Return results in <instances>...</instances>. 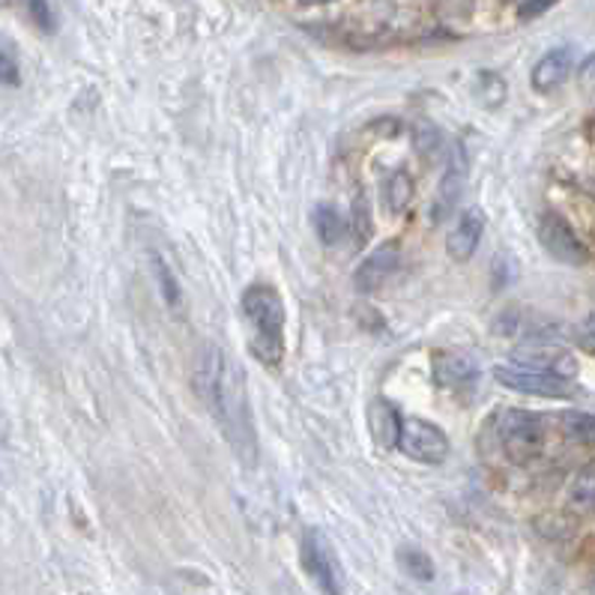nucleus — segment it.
I'll use <instances>...</instances> for the list:
<instances>
[{
	"mask_svg": "<svg viewBox=\"0 0 595 595\" xmlns=\"http://www.w3.org/2000/svg\"><path fill=\"white\" fill-rule=\"evenodd\" d=\"M476 90H479V96L488 102V106H500L503 99H506V84H503L500 78L494 75V72H482V75H479Z\"/></svg>",
	"mask_w": 595,
	"mask_h": 595,
	"instance_id": "aec40b11",
	"label": "nucleus"
},
{
	"mask_svg": "<svg viewBox=\"0 0 595 595\" xmlns=\"http://www.w3.org/2000/svg\"><path fill=\"white\" fill-rule=\"evenodd\" d=\"M243 314L251 326V354L263 365H282L285 359V299L270 285H251L243 294Z\"/></svg>",
	"mask_w": 595,
	"mask_h": 595,
	"instance_id": "f03ea898",
	"label": "nucleus"
},
{
	"mask_svg": "<svg viewBox=\"0 0 595 595\" xmlns=\"http://www.w3.org/2000/svg\"><path fill=\"white\" fill-rule=\"evenodd\" d=\"M398 566L405 569L407 578H413V581H434V562H431L429 554H422L419 548H401L398 550Z\"/></svg>",
	"mask_w": 595,
	"mask_h": 595,
	"instance_id": "dca6fc26",
	"label": "nucleus"
},
{
	"mask_svg": "<svg viewBox=\"0 0 595 595\" xmlns=\"http://www.w3.org/2000/svg\"><path fill=\"white\" fill-rule=\"evenodd\" d=\"M562 425H566V434L578 443H586V446H595V417L590 413H578V410H569L562 417Z\"/></svg>",
	"mask_w": 595,
	"mask_h": 595,
	"instance_id": "a211bd4d",
	"label": "nucleus"
},
{
	"mask_svg": "<svg viewBox=\"0 0 595 595\" xmlns=\"http://www.w3.org/2000/svg\"><path fill=\"white\" fill-rule=\"evenodd\" d=\"M512 359L521 369L545 371V374H557L566 381L578 377V359L569 350H560V347L548 345V342H530L521 350H515Z\"/></svg>",
	"mask_w": 595,
	"mask_h": 595,
	"instance_id": "6e6552de",
	"label": "nucleus"
},
{
	"mask_svg": "<svg viewBox=\"0 0 595 595\" xmlns=\"http://www.w3.org/2000/svg\"><path fill=\"white\" fill-rule=\"evenodd\" d=\"M398 449L419 464H443L453 453V443L441 425H434L429 419L405 417L401 434H398Z\"/></svg>",
	"mask_w": 595,
	"mask_h": 595,
	"instance_id": "20e7f679",
	"label": "nucleus"
},
{
	"mask_svg": "<svg viewBox=\"0 0 595 595\" xmlns=\"http://www.w3.org/2000/svg\"><path fill=\"white\" fill-rule=\"evenodd\" d=\"M482 234H485V213L482 210H467L461 213V219L455 222L453 234L446 239V251L455 263H467L473 255H476L479 243H482Z\"/></svg>",
	"mask_w": 595,
	"mask_h": 595,
	"instance_id": "9b49d317",
	"label": "nucleus"
},
{
	"mask_svg": "<svg viewBox=\"0 0 595 595\" xmlns=\"http://www.w3.org/2000/svg\"><path fill=\"white\" fill-rule=\"evenodd\" d=\"M410 198H413V179L407 177L405 171H395L393 177L386 179V207L393 213H405Z\"/></svg>",
	"mask_w": 595,
	"mask_h": 595,
	"instance_id": "f3484780",
	"label": "nucleus"
},
{
	"mask_svg": "<svg viewBox=\"0 0 595 595\" xmlns=\"http://www.w3.org/2000/svg\"><path fill=\"white\" fill-rule=\"evenodd\" d=\"M476 362L464 354H437L434 357V383L443 389L464 386L476 377Z\"/></svg>",
	"mask_w": 595,
	"mask_h": 595,
	"instance_id": "4468645a",
	"label": "nucleus"
},
{
	"mask_svg": "<svg viewBox=\"0 0 595 595\" xmlns=\"http://www.w3.org/2000/svg\"><path fill=\"white\" fill-rule=\"evenodd\" d=\"M362 225V239L371 237V210H369V201L365 198H359L357 203H354V227Z\"/></svg>",
	"mask_w": 595,
	"mask_h": 595,
	"instance_id": "5701e85b",
	"label": "nucleus"
},
{
	"mask_svg": "<svg viewBox=\"0 0 595 595\" xmlns=\"http://www.w3.org/2000/svg\"><path fill=\"white\" fill-rule=\"evenodd\" d=\"M24 7H27V15L34 18V24L39 30H46V34H54V12L48 7V0H24Z\"/></svg>",
	"mask_w": 595,
	"mask_h": 595,
	"instance_id": "412c9836",
	"label": "nucleus"
},
{
	"mask_svg": "<svg viewBox=\"0 0 595 595\" xmlns=\"http://www.w3.org/2000/svg\"><path fill=\"white\" fill-rule=\"evenodd\" d=\"M581 82L595 87V54H590V58L584 60V66H581Z\"/></svg>",
	"mask_w": 595,
	"mask_h": 595,
	"instance_id": "a878e982",
	"label": "nucleus"
},
{
	"mask_svg": "<svg viewBox=\"0 0 595 595\" xmlns=\"http://www.w3.org/2000/svg\"><path fill=\"white\" fill-rule=\"evenodd\" d=\"M572 503L574 506H584V509H595V461L586 464L572 482Z\"/></svg>",
	"mask_w": 595,
	"mask_h": 595,
	"instance_id": "6ab92c4d",
	"label": "nucleus"
},
{
	"mask_svg": "<svg viewBox=\"0 0 595 595\" xmlns=\"http://www.w3.org/2000/svg\"><path fill=\"white\" fill-rule=\"evenodd\" d=\"M311 225H314V234L321 237L323 246H338L347 237L345 215L338 213L333 203H318L311 213Z\"/></svg>",
	"mask_w": 595,
	"mask_h": 595,
	"instance_id": "2eb2a0df",
	"label": "nucleus"
},
{
	"mask_svg": "<svg viewBox=\"0 0 595 595\" xmlns=\"http://www.w3.org/2000/svg\"><path fill=\"white\" fill-rule=\"evenodd\" d=\"M401 422H405V417L395 410L389 401H383V398H377V401H371L369 407V429L371 434H374V443L377 446H383V449H398V434H401Z\"/></svg>",
	"mask_w": 595,
	"mask_h": 595,
	"instance_id": "ddd939ff",
	"label": "nucleus"
},
{
	"mask_svg": "<svg viewBox=\"0 0 595 595\" xmlns=\"http://www.w3.org/2000/svg\"><path fill=\"white\" fill-rule=\"evenodd\" d=\"M0 60H3V82L7 84L22 82V78H18V66H15V60H12L10 51H3V54H0Z\"/></svg>",
	"mask_w": 595,
	"mask_h": 595,
	"instance_id": "b1692460",
	"label": "nucleus"
},
{
	"mask_svg": "<svg viewBox=\"0 0 595 595\" xmlns=\"http://www.w3.org/2000/svg\"><path fill=\"white\" fill-rule=\"evenodd\" d=\"M509 3H515L524 15H536V12H542L545 7H550V0H509Z\"/></svg>",
	"mask_w": 595,
	"mask_h": 595,
	"instance_id": "393cba45",
	"label": "nucleus"
},
{
	"mask_svg": "<svg viewBox=\"0 0 595 595\" xmlns=\"http://www.w3.org/2000/svg\"><path fill=\"white\" fill-rule=\"evenodd\" d=\"M302 3H330V0H302Z\"/></svg>",
	"mask_w": 595,
	"mask_h": 595,
	"instance_id": "cd10ccee",
	"label": "nucleus"
},
{
	"mask_svg": "<svg viewBox=\"0 0 595 595\" xmlns=\"http://www.w3.org/2000/svg\"><path fill=\"white\" fill-rule=\"evenodd\" d=\"M494 377L512 393L538 395V398H569L572 395V386L566 377L521 369V365H515V369L512 365H500V369H494Z\"/></svg>",
	"mask_w": 595,
	"mask_h": 595,
	"instance_id": "0eeeda50",
	"label": "nucleus"
},
{
	"mask_svg": "<svg viewBox=\"0 0 595 595\" xmlns=\"http://www.w3.org/2000/svg\"><path fill=\"white\" fill-rule=\"evenodd\" d=\"M467 186V156L461 147H455L453 156H449V168L443 174L441 186H437V195H434V207H431V215L434 222H443L446 215H453V210L461 201Z\"/></svg>",
	"mask_w": 595,
	"mask_h": 595,
	"instance_id": "1a4fd4ad",
	"label": "nucleus"
},
{
	"mask_svg": "<svg viewBox=\"0 0 595 595\" xmlns=\"http://www.w3.org/2000/svg\"><path fill=\"white\" fill-rule=\"evenodd\" d=\"M302 569L318 581L323 593H342L345 590V569L335 557V548L321 530H309L302 538Z\"/></svg>",
	"mask_w": 595,
	"mask_h": 595,
	"instance_id": "39448f33",
	"label": "nucleus"
},
{
	"mask_svg": "<svg viewBox=\"0 0 595 595\" xmlns=\"http://www.w3.org/2000/svg\"><path fill=\"white\" fill-rule=\"evenodd\" d=\"M545 437H548L545 419L530 410L509 407L497 417V441L512 464H530L533 458H538L545 449Z\"/></svg>",
	"mask_w": 595,
	"mask_h": 595,
	"instance_id": "7ed1b4c3",
	"label": "nucleus"
},
{
	"mask_svg": "<svg viewBox=\"0 0 595 595\" xmlns=\"http://www.w3.org/2000/svg\"><path fill=\"white\" fill-rule=\"evenodd\" d=\"M195 386L203 405L215 419L219 431L225 434L231 449L246 464L258 458V441H255V422H251L249 393H246V374L234 359L227 357L219 345H207L195 365Z\"/></svg>",
	"mask_w": 595,
	"mask_h": 595,
	"instance_id": "f257e3e1",
	"label": "nucleus"
},
{
	"mask_svg": "<svg viewBox=\"0 0 595 595\" xmlns=\"http://www.w3.org/2000/svg\"><path fill=\"white\" fill-rule=\"evenodd\" d=\"M572 70H574L572 48H554V51H548V54L533 66V75H530L533 90H536V94H554L557 87H562V84L569 82Z\"/></svg>",
	"mask_w": 595,
	"mask_h": 595,
	"instance_id": "f8f14e48",
	"label": "nucleus"
},
{
	"mask_svg": "<svg viewBox=\"0 0 595 595\" xmlns=\"http://www.w3.org/2000/svg\"><path fill=\"white\" fill-rule=\"evenodd\" d=\"M153 263H156V275H159V285H162V297H165L168 306H174V309H177L179 306L177 278L171 275V270H168V263L162 261V258H153Z\"/></svg>",
	"mask_w": 595,
	"mask_h": 595,
	"instance_id": "4be33fe9",
	"label": "nucleus"
},
{
	"mask_svg": "<svg viewBox=\"0 0 595 595\" xmlns=\"http://www.w3.org/2000/svg\"><path fill=\"white\" fill-rule=\"evenodd\" d=\"M584 345L590 347V350H595V309L593 314H590V321L584 323Z\"/></svg>",
	"mask_w": 595,
	"mask_h": 595,
	"instance_id": "bb28decb",
	"label": "nucleus"
},
{
	"mask_svg": "<svg viewBox=\"0 0 595 595\" xmlns=\"http://www.w3.org/2000/svg\"><path fill=\"white\" fill-rule=\"evenodd\" d=\"M593 138H595V129H593Z\"/></svg>",
	"mask_w": 595,
	"mask_h": 595,
	"instance_id": "c85d7f7f",
	"label": "nucleus"
},
{
	"mask_svg": "<svg viewBox=\"0 0 595 595\" xmlns=\"http://www.w3.org/2000/svg\"><path fill=\"white\" fill-rule=\"evenodd\" d=\"M398 263H401V251H398V243H386L381 249L369 255L362 266L354 275V285H357L359 294H374V290H381L389 278L398 270Z\"/></svg>",
	"mask_w": 595,
	"mask_h": 595,
	"instance_id": "9d476101",
	"label": "nucleus"
},
{
	"mask_svg": "<svg viewBox=\"0 0 595 595\" xmlns=\"http://www.w3.org/2000/svg\"><path fill=\"white\" fill-rule=\"evenodd\" d=\"M538 239H542V246H545L550 258L569 263V266H581V263L590 261V251H586V246L578 239L572 225L562 215H542V222H538Z\"/></svg>",
	"mask_w": 595,
	"mask_h": 595,
	"instance_id": "423d86ee",
	"label": "nucleus"
}]
</instances>
